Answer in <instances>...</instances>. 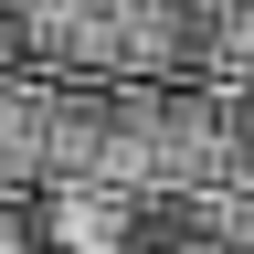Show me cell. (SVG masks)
<instances>
[{"label": "cell", "mask_w": 254, "mask_h": 254, "mask_svg": "<svg viewBox=\"0 0 254 254\" xmlns=\"http://www.w3.org/2000/svg\"><path fill=\"white\" fill-rule=\"evenodd\" d=\"M32 254H138V190L32 180Z\"/></svg>", "instance_id": "obj_2"}, {"label": "cell", "mask_w": 254, "mask_h": 254, "mask_svg": "<svg viewBox=\"0 0 254 254\" xmlns=\"http://www.w3.org/2000/svg\"><path fill=\"white\" fill-rule=\"evenodd\" d=\"M21 64H32L21 53V0H0V74H21Z\"/></svg>", "instance_id": "obj_7"}, {"label": "cell", "mask_w": 254, "mask_h": 254, "mask_svg": "<svg viewBox=\"0 0 254 254\" xmlns=\"http://www.w3.org/2000/svg\"><path fill=\"white\" fill-rule=\"evenodd\" d=\"M0 254H32V190H0Z\"/></svg>", "instance_id": "obj_6"}, {"label": "cell", "mask_w": 254, "mask_h": 254, "mask_svg": "<svg viewBox=\"0 0 254 254\" xmlns=\"http://www.w3.org/2000/svg\"><path fill=\"white\" fill-rule=\"evenodd\" d=\"M222 180H254V85H222Z\"/></svg>", "instance_id": "obj_5"}, {"label": "cell", "mask_w": 254, "mask_h": 254, "mask_svg": "<svg viewBox=\"0 0 254 254\" xmlns=\"http://www.w3.org/2000/svg\"><path fill=\"white\" fill-rule=\"evenodd\" d=\"M212 85H254V0H212Z\"/></svg>", "instance_id": "obj_4"}, {"label": "cell", "mask_w": 254, "mask_h": 254, "mask_svg": "<svg viewBox=\"0 0 254 254\" xmlns=\"http://www.w3.org/2000/svg\"><path fill=\"white\" fill-rule=\"evenodd\" d=\"M43 117H53V74H0V190L43 180Z\"/></svg>", "instance_id": "obj_3"}, {"label": "cell", "mask_w": 254, "mask_h": 254, "mask_svg": "<svg viewBox=\"0 0 254 254\" xmlns=\"http://www.w3.org/2000/svg\"><path fill=\"white\" fill-rule=\"evenodd\" d=\"M21 53L53 85H117L127 0H21Z\"/></svg>", "instance_id": "obj_1"}]
</instances>
